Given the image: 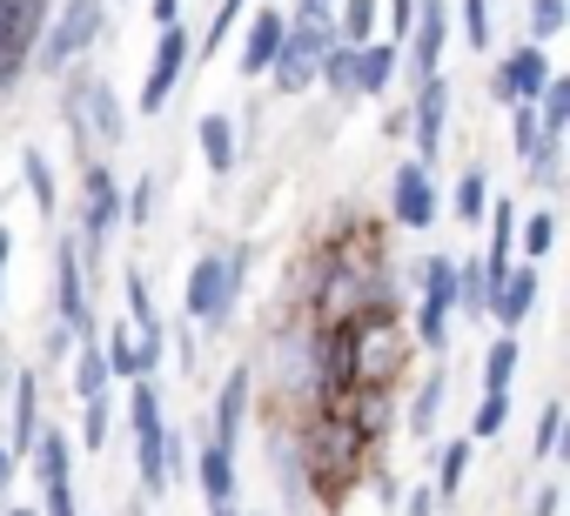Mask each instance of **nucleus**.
Returning <instances> with one entry per match:
<instances>
[{
	"label": "nucleus",
	"mask_w": 570,
	"mask_h": 516,
	"mask_svg": "<svg viewBox=\"0 0 570 516\" xmlns=\"http://www.w3.org/2000/svg\"><path fill=\"white\" fill-rule=\"evenodd\" d=\"M248 269H255V248L248 241H228V248H202L188 262V282H181V316L202 329V336H228L235 329V309L248 296Z\"/></svg>",
	"instance_id": "1"
},
{
	"label": "nucleus",
	"mask_w": 570,
	"mask_h": 516,
	"mask_svg": "<svg viewBox=\"0 0 570 516\" xmlns=\"http://www.w3.org/2000/svg\"><path fill=\"white\" fill-rule=\"evenodd\" d=\"M101 34H108V0H55V8H48V28H41L35 54H28V75L61 81L68 68H81V61L101 48Z\"/></svg>",
	"instance_id": "2"
},
{
	"label": "nucleus",
	"mask_w": 570,
	"mask_h": 516,
	"mask_svg": "<svg viewBox=\"0 0 570 516\" xmlns=\"http://www.w3.org/2000/svg\"><path fill=\"white\" fill-rule=\"evenodd\" d=\"M121 423H128V443H135V496H168L175 476H168V403H161V383L141 376L128 383V403H121Z\"/></svg>",
	"instance_id": "3"
},
{
	"label": "nucleus",
	"mask_w": 570,
	"mask_h": 516,
	"mask_svg": "<svg viewBox=\"0 0 570 516\" xmlns=\"http://www.w3.org/2000/svg\"><path fill=\"white\" fill-rule=\"evenodd\" d=\"M75 248H81V262L95 269V255H108V241L121 235V175H115V161L108 155H88V161H75Z\"/></svg>",
	"instance_id": "4"
},
{
	"label": "nucleus",
	"mask_w": 570,
	"mask_h": 516,
	"mask_svg": "<svg viewBox=\"0 0 570 516\" xmlns=\"http://www.w3.org/2000/svg\"><path fill=\"white\" fill-rule=\"evenodd\" d=\"M61 101H75V115H81V128H88V141H95V155H108V148L128 141V101H121V88H115L108 75H95L88 61L61 75Z\"/></svg>",
	"instance_id": "5"
},
{
	"label": "nucleus",
	"mask_w": 570,
	"mask_h": 516,
	"mask_svg": "<svg viewBox=\"0 0 570 516\" xmlns=\"http://www.w3.org/2000/svg\"><path fill=\"white\" fill-rule=\"evenodd\" d=\"M336 48V28H323V21H289V34H282V48H275V61H268V88H275V101H303L309 88H316V68H323V54Z\"/></svg>",
	"instance_id": "6"
},
{
	"label": "nucleus",
	"mask_w": 570,
	"mask_h": 516,
	"mask_svg": "<svg viewBox=\"0 0 570 516\" xmlns=\"http://www.w3.org/2000/svg\"><path fill=\"white\" fill-rule=\"evenodd\" d=\"M188 61H195V28L188 21H175V28H155V48H148V75H141V121H155L168 101H175V88H181V75H188Z\"/></svg>",
	"instance_id": "7"
},
{
	"label": "nucleus",
	"mask_w": 570,
	"mask_h": 516,
	"mask_svg": "<svg viewBox=\"0 0 570 516\" xmlns=\"http://www.w3.org/2000/svg\"><path fill=\"white\" fill-rule=\"evenodd\" d=\"M403 101H410V148H416V161L436 175V168H443V135H450V115H456V81H450V75H430V81H416Z\"/></svg>",
	"instance_id": "8"
},
{
	"label": "nucleus",
	"mask_w": 570,
	"mask_h": 516,
	"mask_svg": "<svg viewBox=\"0 0 570 516\" xmlns=\"http://www.w3.org/2000/svg\"><path fill=\"white\" fill-rule=\"evenodd\" d=\"M55 322L81 343V336H101V316H95V289H88V262H81V248L75 235L61 228L55 241Z\"/></svg>",
	"instance_id": "9"
},
{
	"label": "nucleus",
	"mask_w": 570,
	"mask_h": 516,
	"mask_svg": "<svg viewBox=\"0 0 570 516\" xmlns=\"http://www.w3.org/2000/svg\"><path fill=\"white\" fill-rule=\"evenodd\" d=\"M436 221H443L436 175H430L416 155H403V161L390 168V228H403V235H430Z\"/></svg>",
	"instance_id": "10"
},
{
	"label": "nucleus",
	"mask_w": 570,
	"mask_h": 516,
	"mask_svg": "<svg viewBox=\"0 0 570 516\" xmlns=\"http://www.w3.org/2000/svg\"><path fill=\"white\" fill-rule=\"evenodd\" d=\"M450 0H423L416 8V21H410V34H403V75H396V88L410 95L416 81H430V75H443V48H450Z\"/></svg>",
	"instance_id": "11"
},
{
	"label": "nucleus",
	"mask_w": 570,
	"mask_h": 516,
	"mask_svg": "<svg viewBox=\"0 0 570 516\" xmlns=\"http://www.w3.org/2000/svg\"><path fill=\"white\" fill-rule=\"evenodd\" d=\"M550 75H557L550 48H537V41H510V48L497 54V68H490V101H497V108L537 101V95L550 88Z\"/></svg>",
	"instance_id": "12"
},
{
	"label": "nucleus",
	"mask_w": 570,
	"mask_h": 516,
	"mask_svg": "<svg viewBox=\"0 0 570 516\" xmlns=\"http://www.w3.org/2000/svg\"><path fill=\"white\" fill-rule=\"evenodd\" d=\"M255 389H262V383H255V363L242 356V363H235V369L215 383V403H208V416H202V423H208V443H222V449H235V456H242V436H248Z\"/></svg>",
	"instance_id": "13"
},
{
	"label": "nucleus",
	"mask_w": 570,
	"mask_h": 516,
	"mask_svg": "<svg viewBox=\"0 0 570 516\" xmlns=\"http://www.w3.org/2000/svg\"><path fill=\"white\" fill-rule=\"evenodd\" d=\"M0 409H8V436H0V443H8L14 449V463H28V449H35V436H41V423H48V376L28 363H14V383H8V403H0Z\"/></svg>",
	"instance_id": "14"
},
{
	"label": "nucleus",
	"mask_w": 570,
	"mask_h": 516,
	"mask_svg": "<svg viewBox=\"0 0 570 516\" xmlns=\"http://www.w3.org/2000/svg\"><path fill=\"white\" fill-rule=\"evenodd\" d=\"M282 34H289V14H282L275 0H255L248 21H235V75L262 81L268 61H275V48H282Z\"/></svg>",
	"instance_id": "15"
},
{
	"label": "nucleus",
	"mask_w": 570,
	"mask_h": 516,
	"mask_svg": "<svg viewBox=\"0 0 570 516\" xmlns=\"http://www.w3.org/2000/svg\"><path fill=\"white\" fill-rule=\"evenodd\" d=\"M537 302H543V269H537V262H510V276H503L497 296H490V322H497L503 336H523L530 316H537Z\"/></svg>",
	"instance_id": "16"
},
{
	"label": "nucleus",
	"mask_w": 570,
	"mask_h": 516,
	"mask_svg": "<svg viewBox=\"0 0 570 516\" xmlns=\"http://www.w3.org/2000/svg\"><path fill=\"white\" fill-rule=\"evenodd\" d=\"M195 155H202L208 181H228V175L242 168V121H235L228 108H208V115H195Z\"/></svg>",
	"instance_id": "17"
},
{
	"label": "nucleus",
	"mask_w": 570,
	"mask_h": 516,
	"mask_svg": "<svg viewBox=\"0 0 570 516\" xmlns=\"http://www.w3.org/2000/svg\"><path fill=\"white\" fill-rule=\"evenodd\" d=\"M188 476H195V489H202L208 509L242 496V456L222 449V443H208V436H195V463H188Z\"/></svg>",
	"instance_id": "18"
},
{
	"label": "nucleus",
	"mask_w": 570,
	"mask_h": 516,
	"mask_svg": "<svg viewBox=\"0 0 570 516\" xmlns=\"http://www.w3.org/2000/svg\"><path fill=\"white\" fill-rule=\"evenodd\" d=\"M396 75H403V41L376 34V41L356 48V101H390Z\"/></svg>",
	"instance_id": "19"
},
{
	"label": "nucleus",
	"mask_w": 570,
	"mask_h": 516,
	"mask_svg": "<svg viewBox=\"0 0 570 516\" xmlns=\"http://www.w3.org/2000/svg\"><path fill=\"white\" fill-rule=\"evenodd\" d=\"M443 396H450V369H443V356H436V369H423V383L403 396L396 423H403L416 443H430V436H436V423H443Z\"/></svg>",
	"instance_id": "20"
},
{
	"label": "nucleus",
	"mask_w": 570,
	"mask_h": 516,
	"mask_svg": "<svg viewBox=\"0 0 570 516\" xmlns=\"http://www.w3.org/2000/svg\"><path fill=\"white\" fill-rule=\"evenodd\" d=\"M68 396L75 403H88V396H108L115 389V376H108V356H101V336H81L75 349H68Z\"/></svg>",
	"instance_id": "21"
},
{
	"label": "nucleus",
	"mask_w": 570,
	"mask_h": 516,
	"mask_svg": "<svg viewBox=\"0 0 570 516\" xmlns=\"http://www.w3.org/2000/svg\"><path fill=\"white\" fill-rule=\"evenodd\" d=\"M470 469H476V443H470V436H450V443L436 449V476H430V489H436V503H443V509H450V503H463Z\"/></svg>",
	"instance_id": "22"
},
{
	"label": "nucleus",
	"mask_w": 570,
	"mask_h": 516,
	"mask_svg": "<svg viewBox=\"0 0 570 516\" xmlns=\"http://www.w3.org/2000/svg\"><path fill=\"white\" fill-rule=\"evenodd\" d=\"M563 148H570V135H543L537 141V155L523 161V188L530 195H543V201L563 195Z\"/></svg>",
	"instance_id": "23"
},
{
	"label": "nucleus",
	"mask_w": 570,
	"mask_h": 516,
	"mask_svg": "<svg viewBox=\"0 0 570 516\" xmlns=\"http://www.w3.org/2000/svg\"><path fill=\"white\" fill-rule=\"evenodd\" d=\"M21 188L35 195V215H41V221H55V215H61V175H55V161H48L35 141L21 148Z\"/></svg>",
	"instance_id": "24"
},
{
	"label": "nucleus",
	"mask_w": 570,
	"mask_h": 516,
	"mask_svg": "<svg viewBox=\"0 0 570 516\" xmlns=\"http://www.w3.org/2000/svg\"><path fill=\"white\" fill-rule=\"evenodd\" d=\"M550 255H557V208L537 201V208L517 215V262H537V269H543Z\"/></svg>",
	"instance_id": "25"
},
{
	"label": "nucleus",
	"mask_w": 570,
	"mask_h": 516,
	"mask_svg": "<svg viewBox=\"0 0 570 516\" xmlns=\"http://www.w3.org/2000/svg\"><path fill=\"white\" fill-rule=\"evenodd\" d=\"M115 423H121V409H115V389L108 396H88L81 403V416H75V449H88V456H101L108 449V436H115Z\"/></svg>",
	"instance_id": "26"
},
{
	"label": "nucleus",
	"mask_w": 570,
	"mask_h": 516,
	"mask_svg": "<svg viewBox=\"0 0 570 516\" xmlns=\"http://www.w3.org/2000/svg\"><path fill=\"white\" fill-rule=\"evenodd\" d=\"M490 195H497V188H490V168H483V161H470V168L456 175V188H450V215H456L463 228H483Z\"/></svg>",
	"instance_id": "27"
},
{
	"label": "nucleus",
	"mask_w": 570,
	"mask_h": 516,
	"mask_svg": "<svg viewBox=\"0 0 570 516\" xmlns=\"http://www.w3.org/2000/svg\"><path fill=\"white\" fill-rule=\"evenodd\" d=\"M517 376H523V336H503V329H497V343L483 349V396L517 389Z\"/></svg>",
	"instance_id": "28"
},
{
	"label": "nucleus",
	"mask_w": 570,
	"mask_h": 516,
	"mask_svg": "<svg viewBox=\"0 0 570 516\" xmlns=\"http://www.w3.org/2000/svg\"><path fill=\"white\" fill-rule=\"evenodd\" d=\"M161 215V175L141 168L135 181H121V228H155Z\"/></svg>",
	"instance_id": "29"
},
{
	"label": "nucleus",
	"mask_w": 570,
	"mask_h": 516,
	"mask_svg": "<svg viewBox=\"0 0 570 516\" xmlns=\"http://www.w3.org/2000/svg\"><path fill=\"white\" fill-rule=\"evenodd\" d=\"M530 463H537V469L563 463V396H543V409H537V423H530Z\"/></svg>",
	"instance_id": "30"
},
{
	"label": "nucleus",
	"mask_w": 570,
	"mask_h": 516,
	"mask_svg": "<svg viewBox=\"0 0 570 516\" xmlns=\"http://www.w3.org/2000/svg\"><path fill=\"white\" fill-rule=\"evenodd\" d=\"M383 34V0H336V41L343 48H363Z\"/></svg>",
	"instance_id": "31"
},
{
	"label": "nucleus",
	"mask_w": 570,
	"mask_h": 516,
	"mask_svg": "<svg viewBox=\"0 0 570 516\" xmlns=\"http://www.w3.org/2000/svg\"><path fill=\"white\" fill-rule=\"evenodd\" d=\"M456 316L463 322H490V282L476 269V255H456Z\"/></svg>",
	"instance_id": "32"
},
{
	"label": "nucleus",
	"mask_w": 570,
	"mask_h": 516,
	"mask_svg": "<svg viewBox=\"0 0 570 516\" xmlns=\"http://www.w3.org/2000/svg\"><path fill=\"white\" fill-rule=\"evenodd\" d=\"M563 28H570V0H523V41L550 48L563 41Z\"/></svg>",
	"instance_id": "33"
},
{
	"label": "nucleus",
	"mask_w": 570,
	"mask_h": 516,
	"mask_svg": "<svg viewBox=\"0 0 570 516\" xmlns=\"http://www.w3.org/2000/svg\"><path fill=\"white\" fill-rule=\"evenodd\" d=\"M101 356H108V376H115V389L141 383V349H135V329H128V322H115V329L101 336Z\"/></svg>",
	"instance_id": "34"
},
{
	"label": "nucleus",
	"mask_w": 570,
	"mask_h": 516,
	"mask_svg": "<svg viewBox=\"0 0 570 516\" xmlns=\"http://www.w3.org/2000/svg\"><path fill=\"white\" fill-rule=\"evenodd\" d=\"M510 416H517V389H503V396H476V416H470V443H497L503 429H510Z\"/></svg>",
	"instance_id": "35"
},
{
	"label": "nucleus",
	"mask_w": 570,
	"mask_h": 516,
	"mask_svg": "<svg viewBox=\"0 0 570 516\" xmlns=\"http://www.w3.org/2000/svg\"><path fill=\"white\" fill-rule=\"evenodd\" d=\"M530 115L543 135H570V75H550V88L530 101Z\"/></svg>",
	"instance_id": "36"
},
{
	"label": "nucleus",
	"mask_w": 570,
	"mask_h": 516,
	"mask_svg": "<svg viewBox=\"0 0 570 516\" xmlns=\"http://www.w3.org/2000/svg\"><path fill=\"white\" fill-rule=\"evenodd\" d=\"M316 88H330L336 101H356V48L336 41V48L323 54V68H316Z\"/></svg>",
	"instance_id": "37"
},
{
	"label": "nucleus",
	"mask_w": 570,
	"mask_h": 516,
	"mask_svg": "<svg viewBox=\"0 0 570 516\" xmlns=\"http://www.w3.org/2000/svg\"><path fill=\"white\" fill-rule=\"evenodd\" d=\"M168 356H175V376H188V383L202 376V329H195L188 316L168 322Z\"/></svg>",
	"instance_id": "38"
},
{
	"label": "nucleus",
	"mask_w": 570,
	"mask_h": 516,
	"mask_svg": "<svg viewBox=\"0 0 570 516\" xmlns=\"http://www.w3.org/2000/svg\"><path fill=\"white\" fill-rule=\"evenodd\" d=\"M456 14H463V48L470 54H490L497 48V8H490V0H463Z\"/></svg>",
	"instance_id": "39"
},
{
	"label": "nucleus",
	"mask_w": 570,
	"mask_h": 516,
	"mask_svg": "<svg viewBox=\"0 0 570 516\" xmlns=\"http://www.w3.org/2000/svg\"><path fill=\"white\" fill-rule=\"evenodd\" d=\"M121 302H128V316H121V322H161V309H155V282H148L135 262L121 269Z\"/></svg>",
	"instance_id": "40"
},
{
	"label": "nucleus",
	"mask_w": 570,
	"mask_h": 516,
	"mask_svg": "<svg viewBox=\"0 0 570 516\" xmlns=\"http://www.w3.org/2000/svg\"><path fill=\"white\" fill-rule=\"evenodd\" d=\"M510 115V161L523 168L530 155H537V141H543V128H537V115H530V101H517V108H503Z\"/></svg>",
	"instance_id": "41"
},
{
	"label": "nucleus",
	"mask_w": 570,
	"mask_h": 516,
	"mask_svg": "<svg viewBox=\"0 0 570 516\" xmlns=\"http://www.w3.org/2000/svg\"><path fill=\"white\" fill-rule=\"evenodd\" d=\"M396 509H403V516H436L443 503H436L430 483H410V489H396Z\"/></svg>",
	"instance_id": "42"
},
{
	"label": "nucleus",
	"mask_w": 570,
	"mask_h": 516,
	"mask_svg": "<svg viewBox=\"0 0 570 516\" xmlns=\"http://www.w3.org/2000/svg\"><path fill=\"white\" fill-rule=\"evenodd\" d=\"M416 8H423V0H383V34H390V41H403V34H410V21H416Z\"/></svg>",
	"instance_id": "43"
},
{
	"label": "nucleus",
	"mask_w": 570,
	"mask_h": 516,
	"mask_svg": "<svg viewBox=\"0 0 570 516\" xmlns=\"http://www.w3.org/2000/svg\"><path fill=\"white\" fill-rule=\"evenodd\" d=\"M557 509H563V483H557V476H543V483L530 489V509H523V516H557Z\"/></svg>",
	"instance_id": "44"
},
{
	"label": "nucleus",
	"mask_w": 570,
	"mask_h": 516,
	"mask_svg": "<svg viewBox=\"0 0 570 516\" xmlns=\"http://www.w3.org/2000/svg\"><path fill=\"white\" fill-rule=\"evenodd\" d=\"M289 21H323V28H336V0H296V8H282Z\"/></svg>",
	"instance_id": "45"
},
{
	"label": "nucleus",
	"mask_w": 570,
	"mask_h": 516,
	"mask_svg": "<svg viewBox=\"0 0 570 516\" xmlns=\"http://www.w3.org/2000/svg\"><path fill=\"white\" fill-rule=\"evenodd\" d=\"M383 141H410V101H390L383 108Z\"/></svg>",
	"instance_id": "46"
},
{
	"label": "nucleus",
	"mask_w": 570,
	"mask_h": 516,
	"mask_svg": "<svg viewBox=\"0 0 570 516\" xmlns=\"http://www.w3.org/2000/svg\"><path fill=\"white\" fill-rule=\"evenodd\" d=\"M68 349H75V336H68L61 322H48V336H41V356H48V363H68Z\"/></svg>",
	"instance_id": "47"
},
{
	"label": "nucleus",
	"mask_w": 570,
	"mask_h": 516,
	"mask_svg": "<svg viewBox=\"0 0 570 516\" xmlns=\"http://www.w3.org/2000/svg\"><path fill=\"white\" fill-rule=\"evenodd\" d=\"M14 476H21V463H14V449H8V443H0V503L14 496Z\"/></svg>",
	"instance_id": "48"
},
{
	"label": "nucleus",
	"mask_w": 570,
	"mask_h": 516,
	"mask_svg": "<svg viewBox=\"0 0 570 516\" xmlns=\"http://www.w3.org/2000/svg\"><path fill=\"white\" fill-rule=\"evenodd\" d=\"M148 14H155V28H175V21H188V14H181V0H148Z\"/></svg>",
	"instance_id": "49"
},
{
	"label": "nucleus",
	"mask_w": 570,
	"mask_h": 516,
	"mask_svg": "<svg viewBox=\"0 0 570 516\" xmlns=\"http://www.w3.org/2000/svg\"><path fill=\"white\" fill-rule=\"evenodd\" d=\"M8 262H14V228L0 221V289H8Z\"/></svg>",
	"instance_id": "50"
},
{
	"label": "nucleus",
	"mask_w": 570,
	"mask_h": 516,
	"mask_svg": "<svg viewBox=\"0 0 570 516\" xmlns=\"http://www.w3.org/2000/svg\"><path fill=\"white\" fill-rule=\"evenodd\" d=\"M8 383H14V356L0 349V403H8Z\"/></svg>",
	"instance_id": "51"
},
{
	"label": "nucleus",
	"mask_w": 570,
	"mask_h": 516,
	"mask_svg": "<svg viewBox=\"0 0 570 516\" xmlns=\"http://www.w3.org/2000/svg\"><path fill=\"white\" fill-rule=\"evenodd\" d=\"M0 516H41V509H35V503H14V496H8V503H0Z\"/></svg>",
	"instance_id": "52"
},
{
	"label": "nucleus",
	"mask_w": 570,
	"mask_h": 516,
	"mask_svg": "<svg viewBox=\"0 0 570 516\" xmlns=\"http://www.w3.org/2000/svg\"><path fill=\"white\" fill-rule=\"evenodd\" d=\"M121 516H148V496H128V509Z\"/></svg>",
	"instance_id": "53"
},
{
	"label": "nucleus",
	"mask_w": 570,
	"mask_h": 516,
	"mask_svg": "<svg viewBox=\"0 0 570 516\" xmlns=\"http://www.w3.org/2000/svg\"><path fill=\"white\" fill-rule=\"evenodd\" d=\"M208 516H242V503H215V509H208Z\"/></svg>",
	"instance_id": "54"
},
{
	"label": "nucleus",
	"mask_w": 570,
	"mask_h": 516,
	"mask_svg": "<svg viewBox=\"0 0 570 516\" xmlns=\"http://www.w3.org/2000/svg\"><path fill=\"white\" fill-rule=\"evenodd\" d=\"M108 8H135V0H108Z\"/></svg>",
	"instance_id": "55"
},
{
	"label": "nucleus",
	"mask_w": 570,
	"mask_h": 516,
	"mask_svg": "<svg viewBox=\"0 0 570 516\" xmlns=\"http://www.w3.org/2000/svg\"><path fill=\"white\" fill-rule=\"evenodd\" d=\"M242 516H262V509H242Z\"/></svg>",
	"instance_id": "56"
},
{
	"label": "nucleus",
	"mask_w": 570,
	"mask_h": 516,
	"mask_svg": "<svg viewBox=\"0 0 570 516\" xmlns=\"http://www.w3.org/2000/svg\"><path fill=\"white\" fill-rule=\"evenodd\" d=\"M81 516H95V509H81Z\"/></svg>",
	"instance_id": "57"
}]
</instances>
